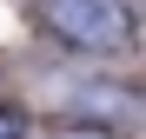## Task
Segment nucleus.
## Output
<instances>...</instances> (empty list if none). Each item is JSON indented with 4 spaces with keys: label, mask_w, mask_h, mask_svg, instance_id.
Instances as JSON below:
<instances>
[{
    "label": "nucleus",
    "mask_w": 146,
    "mask_h": 139,
    "mask_svg": "<svg viewBox=\"0 0 146 139\" xmlns=\"http://www.w3.org/2000/svg\"><path fill=\"white\" fill-rule=\"evenodd\" d=\"M40 20L66 46H86V53H113L133 40V13L119 0H40Z\"/></svg>",
    "instance_id": "1"
},
{
    "label": "nucleus",
    "mask_w": 146,
    "mask_h": 139,
    "mask_svg": "<svg viewBox=\"0 0 146 139\" xmlns=\"http://www.w3.org/2000/svg\"><path fill=\"white\" fill-rule=\"evenodd\" d=\"M60 139H106V132H93V126H80V132H60Z\"/></svg>",
    "instance_id": "2"
}]
</instances>
